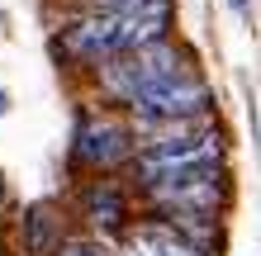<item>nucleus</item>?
I'll return each instance as SVG.
<instances>
[{"label": "nucleus", "instance_id": "1", "mask_svg": "<svg viewBox=\"0 0 261 256\" xmlns=\"http://www.w3.org/2000/svg\"><path fill=\"white\" fill-rule=\"evenodd\" d=\"M176 71H186V62H180V48H171V43L162 38V43H147V48L105 57V62H100V81H105V90H110L114 100L133 104L143 90H152L157 81L176 76Z\"/></svg>", "mask_w": 261, "mask_h": 256}, {"label": "nucleus", "instance_id": "2", "mask_svg": "<svg viewBox=\"0 0 261 256\" xmlns=\"http://www.w3.org/2000/svg\"><path fill=\"white\" fill-rule=\"evenodd\" d=\"M219 152H223V138L214 128L180 124V128H171V133H162V138L147 143V152L138 157V176L152 185V180H162L171 171H186V166H214Z\"/></svg>", "mask_w": 261, "mask_h": 256}, {"label": "nucleus", "instance_id": "3", "mask_svg": "<svg viewBox=\"0 0 261 256\" xmlns=\"http://www.w3.org/2000/svg\"><path fill=\"white\" fill-rule=\"evenodd\" d=\"M209 109V86L190 76V71H176V76H166L157 81L152 90H143V95L133 100V119L138 124H147V128H180V124H190V119H204Z\"/></svg>", "mask_w": 261, "mask_h": 256}, {"label": "nucleus", "instance_id": "4", "mask_svg": "<svg viewBox=\"0 0 261 256\" xmlns=\"http://www.w3.org/2000/svg\"><path fill=\"white\" fill-rule=\"evenodd\" d=\"M152 200L162 209H171V214H214V204H219V161L214 166H186V171H171L162 180H152Z\"/></svg>", "mask_w": 261, "mask_h": 256}, {"label": "nucleus", "instance_id": "5", "mask_svg": "<svg viewBox=\"0 0 261 256\" xmlns=\"http://www.w3.org/2000/svg\"><path fill=\"white\" fill-rule=\"evenodd\" d=\"M76 157L90 166H114L119 157H128V133L105 114H86L76 124Z\"/></svg>", "mask_w": 261, "mask_h": 256}, {"label": "nucleus", "instance_id": "6", "mask_svg": "<svg viewBox=\"0 0 261 256\" xmlns=\"http://www.w3.org/2000/svg\"><path fill=\"white\" fill-rule=\"evenodd\" d=\"M128 256H199V247L186 242V237L171 233V228H138Z\"/></svg>", "mask_w": 261, "mask_h": 256}, {"label": "nucleus", "instance_id": "7", "mask_svg": "<svg viewBox=\"0 0 261 256\" xmlns=\"http://www.w3.org/2000/svg\"><path fill=\"white\" fill-rule=\"evenodd\" d=\"M86 218L100 223V228H114V223H124V200L110 185H90L86 190Z\"/></svg>", "mask_w": 261, "mask_h": 256}, {"label": "nucleus", "instance_id": "8", "mask_svg": "<svg viewBox=\"0 0 261 256\" xmlns=\"http://www.w3.org/2000/svg\"><path fill=\"white\" fill-rule=\"evenodd\" d=\"M53 247H62V242H57V223H53L48 209H34V214H29V251L48 256Z\"/></svg>", "mask_w": 261, "mask_h": 256}, {"label": "nucleus", "instance_id": "9", "mask_svg": "<svg viewBox=\"0 0 261 256\" xmlns=\"http://www.w3.org/2000/svg\"><path fill=\"white\" fill-rule=\"evenodd\" d=\"M57 256H105L95 242H67V247H57Z\"/></svg>", "mask_w": 261, "mask_h": 256}, {"label": "nucleus", "instance_id": "10", "mask_svg": "<svg viewBox=\"0 0 261 256\" xmlns=\"http://www.w3.org/2000/svg\"><path fill=\"white\" fill-rule=\"evenodd\" d=\"M86 10H128V5H138V0H81Z\"/></svg>", "mask_w": 261, "mask_h": 256}, {"label": "nucleus", "instance_id": "11", "mask_svg": "<svg viewBox=\"0 0 261 256\" xmlns=\"http://www.w3.org/2000/svg\"><path fill=\"white\" fill-rule=\"evenodd\" d=\"M228 5H233L238 14H247V0H228Z\"/></svg>", "mask_w": 261, "mask_h": 256}]
</instances>
